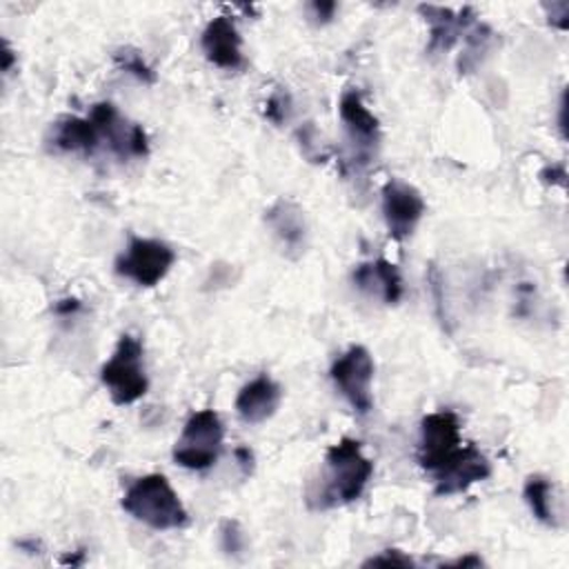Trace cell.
Here are the masks:
<instances>
[{
	"label": "cell",
	"instance_id": "29",
	"mask_svg": "<svg viewBox=\"0 0 569 569\" xmlns=\"http://www.w3.org/2000/svg\"><path fill=\"white\" fill-rule=\"evenodd\" d=\"M565 113H567V91H562L560 104H558V129H560L562 138H567V118H565Z\"/></svg>",
	"mask_w": 569,
	"mask_h": 569
},
{
	"label": "cell",
	"instance_id": "20",
	"mask_svg": "<svg viewBox=\"0 0 569 569\" xmlns=\"http://www.w3.org/2000/svg\"><path fill=\"white\" fill-rule=\"evenodd\" d=\"M113 62L120 71L133 76L136 80L144 82V84H153L156 82V71L149 67V62L142 58V53L133 47H120L113 51Z\"/></svg>",
	"mask_w": 569,
	"mask_h": 569
},
{
	"label": "cell",
	"instance_id": "23",
	"mask_svg": "<svg viewBox=\"0 0 569 569\" xmlns=\"http://www.w3.org/2000/svg\"><path fill=\"white\" fill-rule=\"evenodd\" d=\"M413 565L416 562L398 549H385L378 556H371L369 560L362 562V567H413Z\"/></svg>",
	"mask_w": 569,
	"mask_h": 569
},
{
	"label": "cell",
	"instance_id": "13",
	"mask_svg": "<svg viewBox=\"0 0 569 569\" xmlns=\"http://www.w3.org/2000/svg\"><path fill=\"white\" fill-rule=\"evenodd\" d=\"M200 47L204 58L220 67V69H242L244 67V53H242V38L229 16H218L207 22Z\"/></svg>",
	"mask_w": 569,
	"mask_h": 569
},
{
	"label": "cell",
	"instance_id": "6",
	"mask_svg": "<svg viewBox=\"0 0 569 569\" xmlns=\"http://www.w3.org/2000/svg\"><path fill=\"white\" fill-rule=\"evenodd\" d=\"M329 376L340 391V396L356 409L358 413H369L373 407V358L362 345L349 347L342 356H338L329 369Z\"/></svg>",
	"mask_w": 569,
	"mask_h": 569
},
{
	"label": "cell",
	"instance_id": "1",
	"mask_svg": "<svg viewBox=\"0 0 569 569\" xmlns=\"http://www.w3.org/2000/svg\"><path fill=\"white\" fill-rule=\"evenodd\" d=\"M325 480L316 493H309L313 509H329L358 500L371 480L373 462L362 453V445L342 438L325 453Z\"/></svg>",
	"mask_w": 569,
	"mask_h": 569
},
{
	"label": "cell",
	"instance_id": "8",
	"mask_svg": "<svg viewBox=\"0 0 569 569\" xmlns=\"http://www.w3.org/2000/svg\"><path fill=\"white\" fill-rule=\"evenodd\" d=\"M460 420L453 411L442 409L427 413L420 422L418 465L427 473H436L460 449Z\"/></svg>",
	"mask_w": 569,
	"mask_h": 569
},
{
	"label": "cell",
	"instance_id": "28",
	"mask_svg": "<svg viewBox=\"0 0 569 569\" xmlns=\"http://www.w3.org/2000/svg\"><path fill=\"white\" fill-rule=\"evenodd\" d=\"M236 458H238V465L242 467L244 473H251V467H253V456L247 447H238L236 449Z\"/></svg>",
	"mask_w": 569,
	"mask_h": 569
},
{
	"label": "cell",
	"instance_id": "9",
	"mask_svg": "<svg viewBox=\"0 0 569 569\" xmlns=\"http://www.w3.org/2000/svg\"><path fill=\"white\" fill-rule=\"evenodd\" d=\"M89 118L98 127L100 140L120 160H124V158H144L149 153V138H147L142 124L127 122L118 113L116 104L96 102L89 111Z\"/></svg>",
	"mask_w": 569,
	"mask_h": 569
},
{
	"label": "cell",
	"instance_id": "3",
	"mask_svg": "<svg viewBox=\"0 0 569 569\" xmlns=\"http://www.w3.org/2000/svg\"><path fill=\"white\" fill-rule=\"evenodd\" d=\"M100 380L118 407L131 405L147 393L149 380L142 365V342L136 336H120L111 358L100 369Z\"/></svg>",
	"mask_w": 569,
	"mask_h": 569
},
{
	"label": "cell",
	"instance_id": "15",
	"mask_svg": "<svg viewBox=\"0 0 569 569\" xmlns=\"http://www.w3.org/2000/svg\"><path fill=\"white\" fill-rule=\"evenodd\" d=\"M353 284L369 296H378L385 305H396L405 293V282L396 264L385 258L360 262L353 273Z\"/></svg>",
	"mask_w": 569,
	"mask_h": 569
},
{
	"label": "cell",
	"instance_id": "32",
	"mask_svg": "<svg viewBox=\"0 0 569 569\" xmlns=\"http://www.w3.org/2000/svg\"><path fill=\"white\" fill-rule=\"evenodd\" d=\"M78 307H80V302H78L76 298H67V300H62V302L56 305V311H58V313H69V311H76Z\"/></svg>",
	"mask_w": 569,
	"mask_h": 569
},
{
	"label": "cell",
	"instance_id": "17",
	"mask_svg": "<svg viewBox=\"0 0 569 569\" xmlns=\"http://www.w3.org/2000/svg\"><path fill=\"white\" fill-rule=\"evenodd\" d=\"M51 144L60 151H82L93 153L100 147V131L93 120L80 116H62L51 127Z\"/></svg>",
	"mask_w": 569,
	"mask_h": 569
},
{
	"label": "cell",
	"instance_id": "7",
	"mask_svg": "<svg viewBox=\"0 0 569 569\" xmlns=\"http://www.w3.org/2000/svg\"><path fill=\"white\" fill-rule=\"evenodd\" d=\"M338 113H340L342 127L347 131L351 164L367 167L373 160L378 144H380L378 118L367 109L358 89L342 91L340 102H338Z\"/></svg>",
	"mask_w": 569,
	"mask_h": 569
},
{
	"label": "cell",
	"instance_id": "4",
	"mask_svg": "<svg viewBox=\"0 0 569 569\" xmlns=\"http://www.w3.org/2000/svg\"><path fill=\"white\" fill-rule=\"evenodd\" d=\"M224 427L213 409H200L189 416L173 447V460L193 471H204L216 465L222 449Z\"/></svg>",
	"mask_w": 569,
	"mask_h": 569
},
{
	"label": "cell",
	"instance_id": "5",
	"mask_svg": "<svg viewBox=\"0 0 569 569\" xmlns=\"http://www.w3.org/2000/svg\"><path fill=\"white\" fill-rule=\"evenodd\" d=\"M176 251L153 238L131 236L127 249L116 258V273L138 287H156L173 267Z\"/></svg>",
	"mask_w": 569,
	"mask_h": 569
},
{
	"label": "cell",
	"instance_id": "21",
	"mask_svg": "<svg viewBox=\"0 0 569 569\" xmlns=\"http://www.w3.org/2000/svg\"><path fill=\"white\" fill-rule=\"evenodd\" d=\"M291 111H293V102H291V96L284 87H278L269 93L267 102H264V116L269 122L273 124H284L289 118H291Z\"/></svg>",
	"mask_w": 569,
	"mask_h": 569
},
{
	"label": "cell",
	"instance_id": "14",
	"mask_svg": "<svg viewBox=\"0 0 569 569\" xmlns=\"http://www.w3.org/2000/svg\"><path fill=\"white\" fill-rule=\"evenodd\" d=\"M282 400L280 385L267 373L249 380L236 396V411L249 425L269 420Z\"/></svg>",
	"mask_w": 569,
	"mask_h": 569
},
{
	"label": "cell",
	"instance_id": "31",
	"mask_svg": "<svg viewBox=\"0 0 569 569\" xmlns=\"http://www.w3.org/2000/svg\"><path fill=\"white\" fill-rule=\"evenodd\" d=\"M0 56H2V71L9 73L13 62H16V56H13V49L9 47V42H2V53Z\"/></svg>",
	"mask_w": 569,
	"mask_h": 569
},
{
	"label": "cell",
	"instance_id": "27",
	"mask_svg": "<svg viewBox=\"0 0 569 569\" xmlns=\"http://www.w3.org/2000/svg\"><path fill=\"white\" fill-rule=\"evenodd\" d=\"M545 9L549 11V22L551 24H556L558 29H567V24H569V2H565V0H560V2H551V7H547L545 4Z\"/></svg>",
	"mask_w": 569,
	"mask_h": 569
},
{
	"label": "cell",
	"instance_id": "30",
	"mask_svg": "<svg viewBox=\"0 0 569 569\" xmlns=\"http://www.w3.org/2000/svg\"><path fill=\"white\" fill-rule=\"evenodd\" d=\"M480 565H482V558L476 556V553H469V556H465V558H458V560H453V562H447L445 567H480Z\"/></svg>",
	"mask_w": 569,
	"mask_h": 569
},
{
	"label": "cell",
	"instance_id": "22",
	"mask_svg": "<svg viewBox=\"0 0 569 569\" xmlns=\"http://www.w3.org/2000/svg\"><path fill=\"white\" fill-rule=\"evenodd\" d=\"M296 136H298V142H300V151H302L311 162H325V160L329 158V153L322 151V147H320V142H318L320 136H318V131H316V127H313L311 122L302 124Z\"/></svg>",
	"mask_w": 569,
	"mask_h": 569
},
{
	"label": "cell",
	"instance_id": "11",
	"mask_svg": "<svg viewBox=\"0 0 569 569\" xmlns=\"http://www.w3.org/2000/svg\"><path fill=\"white\" fill-rule=\"evenodd\" d=\"M491 465L487 456L476 445H465L458 453L442 465L436 473H431L433 489L438 496H453L469 489L473 482L489 478Z\"/></svg>",
	"mask_w": 569,
	"mask_h": 569
},
{
	"label": "cell",
	"instance_id": "26",
	"mask_svg": "<svg viewBox=\"0 0 569 569\" xmlns=\"http://www.w3.org/2000/svg\"><path fill=\"white\" fill-rule=\"evenodd\" d=\"M540 180L547 182V184L567 187V169H565V164H562V162L547 164V167L540 171Z\"/></svg>",
	"mask_w": 569,
	"mask_h": 569
},
{
	"label": "cell",
	"instance_id": "2",
	"mask_svg": "<svg viewBox=\"0 0 569 569\" xmlns=\"http://www.w3.org/2000/svg\"><path fill=\"white\" fill-rule=\"evenodd\" d=\"M122 509L151 529H180L189 522V513L162 473L138 478L122 496Z\"/></svg>",
	"mask_w": 569,
	"mask_h": 569
},
{
	"label": "cell",
	"instance_id": "10",
	"mask_svg": "<svg viewBox=\"0 0 569 569\" xmlns=\"http://www.w3.org/2000/svg\"><path fill=\"white\" fill-rule=\"evenodd\" d=\"M425 216V200L416 187L391 178L382 187V218L389 236L402 242L413 233L420 218Z\"/></svg>",
	"mask_w": 569,
	"mask_h": 569
},
{
	"label": "cell",
	"instance_id": "24",
	"mask_svg": "<svg viewBox=\"0 0 569 569\" xmlns=\"http://www.w3.org/2000/svg\"><path fill=\"white\" fill-rule=\"evenodd\" d=\"M222 549L227 551V553H238V551H242L244 549V533L240 531V527H238V522L236 520H227L224 525H222Z\"/></svg>",
	"mask_w": 569,
	"mask_h": 569
},
{
	"label": "cell",
	"instance_id": "18",
	"mask_svg": "<svg viewBox=\"0 0 569 569\" xmlns=\"http://www.w3.org/2000/svg\"><path fill=\"white\" fill-rule=\"evenodd\" d=\"M493 47H496V33L487 24L476 22L465 33V51H462V56L458 60L460 73H467L471 69H476Z\"/></svg>",
	"mask_w": 569,
	"mask_h": 569
},
{
	"label": "cell",
	"instance_id": "25",
	"mask_svg": "<svg viewBox=\"0 0 569 569\" xmlns=\"http://www.w3.org/2000/svg\"><path fill=\"white\" fill-rule=\"evenodd\" d=\"M336 9H338V4H336L333 0H316V2L309 4V11H311V16H313V20H316L318 24L331 22Z\"/></svg>",
	"mask_w": 569,
	"mask_h": 569
},
{
	"label": "cell",
	"instance_id": "12",
	"mask_svg": "<svg viewBox=\"0 0 569 569\" xmlns=\"http://www.w3.org/2000/svg\"><path fill=\"white\" fill-rule=\"evenodd\" d=\"M418 13L429 24V42H427L429 53L449 51L478 22L476 11L471 7H462L460 11H453L438 4H420Z\"/></svg>",
	"mask_w": 569,
	"mask_h": 569
},
{
	"label": "cell",
	"instance_id": "16",
	"mask_svg": "<svg viewBox=\"0 0 569 569\" xmlns=\"http://www.w3.org/2000/svg\"><path fill=\"white\" fill-rule=\"evenodd\" d=\"M264 222L271 227V231L278 236L282 247L291 258H298L305 251L307 242V222H305V211L287 198L276 200L267 211H264Z\"/></svg>",
	"mask_w": 569,
	"mask_h": 569
},
{
	"label": "cell",
	"instance_id": "19",
	"mask_svg": "<svg viewBox=\"0 0 569 569\" xmlns=\"http://www.w3.org/2000/svg\"><path fill=\"white\" fill-rule=\"evenodd\" d=\"M522 496L531 509V513L536 516V520L556 527V518H553V509H551V482L542 476H529L522 489Z\"/></svg>",
	"mask_w": 569,
	"mask_h": 569
}]
</instances>
